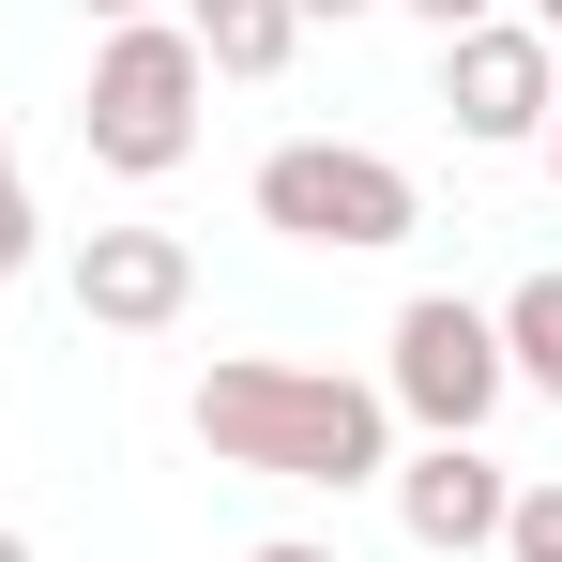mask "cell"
Listing matches in <instances>:
<instances>
[{"instance_id": "6da1fadb", "label": "cell", "mask_w": 562, "mask_h": 562, "mask_svg": "<svg viewBox=\"0 0 562 562\" xmlns=\"http://www.w3.org/2000/svg\"><path fill=\"white\" fill-rule=\"evenodd\" d=\"M198 441L228 471H274V486H380L395 471V411H380V380L289 366V350H228L198 380Z\"/></svg>"}, {"instance_id": "7a4b0ae2", "label": "cell", "mask_w": 562, "mask_h": 562, "mask_svg": "<svg viewBox=\"0 0 562 562\" xmlns=\"http://www.w3.org/2000/svg\"><path fill=\"white\" fill-rule=\"evenodd\" d=\"M198 106H213V77H198L183 15H137V31H106V46H92L77 153H92L106 183H168V168L198 153Z\"/></svg>"}, {"instance_id": "3957f363", "label": "cell", "mask_w": 562, "mask_h": 562, "mask_svg": "<svg viewBox=\"0 0 562 562\" xmlns=\"http://www.w3.org/2000/svg\"><path fill=\"white\" fill-rule=\"evenodd\" d=\"M259 228L319 244V259H380V244L426 228V183L395 153H366V137H274L259 153Z\"/></svg>"}, {"instance_id": "277c9868", "label": "cell", "mask_w": 562, "mask_h": 562, "mask_svg": "<svg viewBox=\"0 0 562 562\" xmlns=\"http://www.w3.org/2000/svg\"><path fill=\"white\" fill-rule=\"evenodd\" d=\"M517 395L502 366V319L457 304V289H411L395 304V335H380V411L395 426H426V441H486V411Z\"/></svg>"}, {"instance_id": "5b68a950", "label": "cell", "mask_w": 562, "mask_h": 562, "mask_svg": "<svg viewBox=\"0 0 562 562\" xmlns=\"http://www.w3.org/2000/svg\"><path fill=\"white\" fill-rule=\"evenodd\" d=\"M441 106H457L471 153H532L562 106V46L532 15H486V31H441Z\"/></svg>"}, {"instance_id": "8992f818", "label": "cell", "mask_w": 562, "mask_h": 562, "mask_svg": "<svg viewBox=\"0 0 562 562\" xmlns=\"http://www.w3.org/2000/svg\"><path fill=\"white\" fill-rule=\"evenodd\" d=\"M380 486H395V532H411V548H441V562L502 548V517H517V471L486 457V441H426V457H395Z\"/></svg>"}, {"instance_id": "52a82bcc", "label": "cell", "mask_w": 562, "mask_h": 562, "mask_svg": "<svg viewBox=\"0 0 562 562\" xmlns=\"http://www.w3.org/2000/svg\"><path fill=\"white\" fill-rule=\"evenodd\" d=\"M198 304V244L183 228H92L77 244V319L92 335H168Z\"/></svg>"}, {"instance_id": "ba28073f", "label": "cell", "mask_w": 562, "mask_h": 562, "mask_svg": "<svg viewBox=\"0 0 562 562\" xmlns=\"http://www.w3.org/2000/svg\"><path fill=\"white\" fill-rule=\"evenodd\" d=\"M183 46H198V77H289V46H304V15L289 0H183Z\"/></svg>"}, {"instance_id": "9c48e42d", "label": "cell", "mask_w": 562, "mask_h": 562, "mask_svg": "<svg viewBox=\"0 0 562 562\" xmlns=\"http://www.w3.org/2000/svg\"><path fill=\"white\" fill-rule=\"evenodd\" d=\"M486 319H502V366H517V380H532V395L562 411V274H517L502 304H486Z\"/></svg>"}, {"instance_id": "30bf717a", "label": "cell", "mask_w": 562, "mask_h": 562, "mask_svg": "<svg viewBox=\"0 0 562 562\" xmlns=\"http://www.w3.org/2000/svg\"><path fill=\"white\" fill-rule=\"evenodd\" d=\"M502 562H562V471L517 486V517H502Z\"/></svg>"}, {"instance_id": "8fae6325", "label": "cell", "mask_w": 562, "mask_h": 562, "mask_svg": "<svg viewBox=\"0 0 562 562\" xmlns=\"http://www.w3.org/2000/svg\"><path fill=\"white\" fill-rule=\"evenodd\" d=\"M411 15H426V31H486L502 0H411Z\"/></svg>"}, {"instance_id": "7c38bea8", "label": "cell", "mask_w": 562, "mask_h": 562, "mask_svg": "<svg viewBox=\"0 0 562 562\" xmlns=\"http://www.w3.org/2000/svg\"><path fill=\"white\" fill-rule=\"evenodd\" d=\"M0 228H31V183H15V137H0Z\"/></svg>"}, {"instance_id": "4fadbf2b", "label": "cell", "mask_w": 562, "mask_h": 562, "mask_svg": "<svg viewBox=\"0 0 562 562\" xmlns=\"http://www.w3.org/2000/svg\"><path fill=\"white\" fill-rule=\"evenodd\" d=\"M77 15H92V31H137V15H153V0H77Z\"/></svg>"}, {"instance_id": "5bb4252c", "label": "cell", "mask_w": 562, "mask_h": 562, "mask_svg": "<svg viewBox=\"0 0 562 562\" xmlns=\"http://www.w3.org/2000/svg\"><path fill=\"white\" fill-rule=\"evenodd\" d=\"M244 562H335V548H304V532H274V548H244Z\"/></svg>"}, {"instance_id": "9a60e30c", "label": "cell", "mask_w": 562, "mask_h": 562, "mask_svg": "<svg viewBox=\"0 0 562 562\" xmlns=\"http://www.w3.org/2000/svg\"><path fill=\"white\" fill-rule=\"evenodd\" d=\"M15 274H31V228H0V289H15Z\"/></svg>"}, {"instance_id": "2e32d148", "label": "cell", "mask_w": 562, "mask_h": 562, "mask_svg": "<svg viewBox=\"0 0 562 562\" xmlns=\"http://www.w3.org/2000/svg\"><path fill=\"white\" fill-rule=\"evenodd\" d=\"M289 15H304V31H319V15H366V0H289Z\"/></svg>"}, {"instance_id": "e0dca14e", "label": "cell", "mask_w": 562, "mask_h": 562, "mask_svg": "<svg viewBox=\"0 0 562 562\" xmlns=\"http://www.w3.org/2000/svg\"><path fill=\"white\" fill-rule=\"evenodd\" d=\"M0 562H31V532H15V517H0Z\"/></svg>"}, {"instance_id": "ac0fdd59", "label": "cell", "mask_w": 562, "mask_h": 562, "mask_svg": "<svg viewBox=\"0 0 562 562\" xmlns=\"http://www.w3.org/2000/svg\"><path fill=\"white\" fill-rule=\"evenodd\" d=\"M532 31H548V46H562V0H532Z\"/></svg>"}, {"instance_id": "d6986e66", "label": "cell", "mask_w": 562, "mask_h": 562, "mask_svg": "<svg viewBox=\"0 0 562 562\" xmlns=\"http://www.w3.org/2000/svg\"><path fill=\"white\" fill-rule=\"evenodd\" d=\"M532 153H548V168H562V106H548V137H532Z\"/></svg>"}]
</instances>
